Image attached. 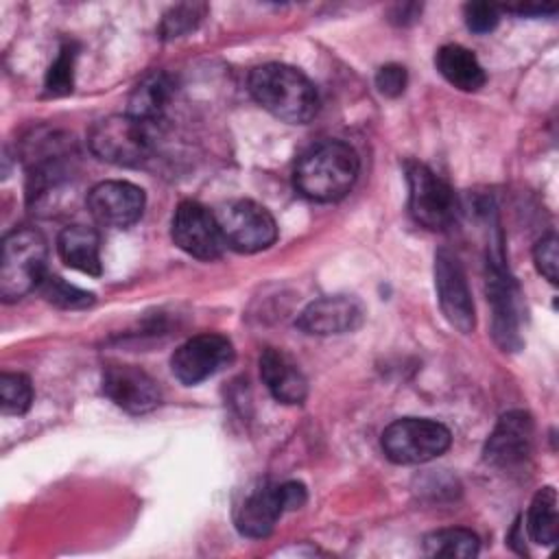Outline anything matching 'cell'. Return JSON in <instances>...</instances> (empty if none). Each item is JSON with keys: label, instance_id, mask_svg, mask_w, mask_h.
Listing matches in <instances>:
<instances>
[{"label": "cell", "instance_id": "1", "mask_svg": "<svg viewBox=\"0 0 559 559\" xmlns=\"http://www.w3.org/2000/svg\"><path fill=\"white\" fill-rule=\"evenodd\" d=\"M253 100L290 124H306L319 111V94L312 81L286 63H262L249 74Z\"/></svg>", "mask_w": 559, "mask_h": 559}, {"label": "cell", "instance_id": "2", "mask_svg": "<svg viewBox=\"0 0 559 559\" xmlns=\"http://www.w3.org/2000/svg\"><path fill=\"white\" fill-rule=\"evenodd\" d=\"M358 168V155L347 142L325 140L299 157L293 183L306 199L332 203L352 190Z\"/></svg>", "mask_w": 559, "mask_h": 559}, {"label": "cell", "instance_id": "3", "mask_svg": "<svg viewBox=\"0 0 559 559\" xmlns=\"http://www.w3.org/2000/svg\"><path fill=\"white\" fill-rule=\"evenodd\" d=\"M48 245L35 227H17L2 240L0 297L17 301L46 277Z\"/></svg>", "mask_w": 559, "mask_h": 559}, {"label": "cell", "instance_id": "4", "mask_svg": "<svg viewBox=\"0 0 559 559\" xmlns=\"http://www.w3.org/2000/svg\"><path fill=\"white\" fill-rule=\"evenodd\" d=\"M87 144L90 151L107 164L140 166L153 151L151 124H144L129 114H114L92 124Z\"/></svg>", "mask_w": 559, "mask_h": 559}, {"label": "cell", "instance_id": "5", "mask_svg": "<svg viewBox=\"0 0 559 559\" xmlns=\"http://www.w3.org/2000/svg\"><path fill=\"white\" fill-rule=\"evenodd\" d=\"M382 452L391 463L419 465L441 456L450 443V430L435 419L402 417L382 430Z\"/></svg>", "mask_w": 559, "mask_h": 559}, {"label": "cell", "instance_id": "6", "mask_svg": "<svg viewBox=\"0 0 559 559\" xmlns=\"http://www.w3.org/2000/svg\"><path fill=\"white\" fill-rule=\"evenodd\" d=\"M408 181V210L415 223L426 229L443 231L459 214V201L445 179L419 162L404 164Z\"/></svg>", "mask_w": 559, "mask_h": 559}, {"label": "cell", "instance_id": "7", "mask_svg": "<svg viewBox=\"0 0 559 559\" xmlns=\"http://www.w3.org/2000/svg\"><path fill=\"white\" fill-rule=\"evenodd\" d=\"M308 493L304 483L286 480L280 485H264L251 491L236 513V526L240 535L251 539L269 537L275 522L286 511H297L306 504Z\"/></svg>", "mask_w": 559, "mask_h": 559}, {"label": "cell", "instance_id": "8", "mask_svg": "<svg viewBox=\"0 0 559 559\" xmlns=\"http://www.w3.org/2000/svg\"><path fill=\"white\" fill-rule=\"evenodd\" d=\"M487 301L491 306V334L504 352L522 347V293L502 264V255L487 258Z\"/></svg>", "mask_w": 559, "mask_h": 559}, {"label": "cell", "instance_id": "9", "mask_svg": "<svg viewBox=\"0 0 559 559\" xmlns=\"http://www.w3.org/2000/svg\"><path fill=\"white\" fill-rule=\"evenodd\" d=\"M216 221L225 245L240 253L264 251L277 240V223L273 214L251 199H238L223 205Z\"/></svg>", "mask_w": 559, "mask_h": 559}, {"label": "cell", "instance_id": "10", "mask_svg": "<svg viewBox=\"0 0 559 559\" xmlns=\"http://www.w3.org/2000/svg\"><path fill=\"white\" fill-rule=\"evenodd\" d=\"M435 288L443 317L461 334H469L476 325V310L461 260L450 249L435 253Z\"/></svg>", "mask_w": 559, "mask_h": 559}, {"label": "cell", "instance_id": "11", "mask_svg": "<svg viewBox=\"0 0 559 559\" xmlns=\"http://www.w3.org/2000/svg\"><path fill=\"white\" fill-rule=\"evenodd\" d=\"M173 242L192 258L216 260L223 253L225 238L216 216L197 201H181L170 221Z\"/></svg>", "mask_w": 559, "mask_h": 559}, {"label": "cell", "instance_id": "12", "mask_svg": "<svg viewBox=\"0 0 559 559\" xmlns=\"http://www.w3.org/2000/svg\"><path fill=\"white\" fill-rule=\"evenodd\" d=\"M234 360V345L223 334H197L179 345L170 358V369L181 384H199Z\"/></svg>", "mask_w": 559, "mask_h": 559}, {"label": "cell", "instance_id": "13", "mask_svg": "<svg viewBox=\"0 0 559 559\" xmlns=\"http://www.w3.org/2000/svg\"><path fill=\"white\" fill-rule=\"evenodd\" d=\"M533 437L535 424L526 411H509L500 415L498 424L493 426L483 459L487 465L498 469H511L522 465L533 452Z\"/></svg>", "mask_w": 559, "mask_h": 559}, {"label": "cell", "instance_id": "14", "mask_svg": "<svg viewBox=\"0 0 559 559\" xmlns=\"http://www.w3.org/2000/svg\"><path fill=\"white\" fill-rule=\"evenodd\" d=\"M144 190L131 181H100L87 192V210L96 223L127 229L140 221L144 212Z\"/></svg>", "mask_w": 559, "mask_h": 559}, {"label": "cell", "instance_id": "15", "mask_svg": "<svg viewBox=\"0 0 559 559\" xmlns=\"http://www.w3.org/2000/svg\"><path fill=\"white\" fill-rule=\"evenodd\" d=\"M103 393L131 415L148 413L162 400L157 382L135 365H109L103 371Z\"/></svg>", "mask_w": 559, "mask_h": 559}, {"label": "cell", "instance_id": "16", "mask_svg": "<svg viewBox=\"0 0 559 559\" xmlns=\"http://www.w3.org/2000/svg\"><path fill=\"white\" fill-rule=\"evenodd\" d=\"M362 306L349 295H328L308 304L295 325L306 334H345L362 323Z\"/></svg>", "mask_w": 559, "mask_h": 559}, {"label": "cell", "instance_id": "17", "mask_svg": "<svg viewBox=\"0 0 559 559\" xmlns=\"http://www.w3.org/2000/svg\"><path fill=\"white\" fill-rule=\"evenodd\" d=\"M260 378L282 404H301L308 395V380L282 349L266 347L260 356Z\"/></svg>", "mask_w": 559, "mask_h": 559}, {"label": "cell", "instance_id": "18", "mask_svg": "<svg viewBox=\"0 0 559 559\" xmlns=\"http://www.w3.org/2000/svg\"><path fill=\"white\" fill-rule=\"evenodd\" d=\"M59 258L66 266L87 275H100V238L98 231L85 225L63 227L57 238Z\"/></svg>", "mask_w": 559, "mask_h": 559}, {"label": "cell", "instance_id": "19", "mask_svg": "<svg viewBox=\"0 0 559 559\" xmlns=\"http://www.w3.org/2000/svg\"><path fill=\"white\" fill-rule=\"evenodd\" d=\"M439 74L461 92H476L485 85L487 74L472 50L461 44H445L435 55Z\"/></svg>", "mask_w": 559, "mask_h": 559}, {"label": "cell", "instance_id": "20", "mask_svg": "<svg viewBox=\"0 0 559 559\" xmlns=\"http://www.w3.org/2000/svg\"><path fill=\"white\" fill-rule=\"evenodd\" d=\"M173 96V81L166 72L146 74L129 96V116L138 118L144 124H155Z\"/></svg>", "mask_w": 559, "mask_h": 559}, {"label": "cell", "instance_id": "21", "mask_svg": "<svg viewBox=\"0 0 559 559\" xmlns=\"http://www.w3.org/2000/svg\"><path fill=\"white\" fill-rule=\"evenodd\" d=\"M557 522V491L555 487H542L531 500L526 513V531L535 544L552 546L559 535Z\"/></svg>", "mask_w": 559, "mask_h": 559}, {"label": "cell", "instance_id": "22", "mask_svg": "<svg viewBox=\"0 0 559 559\" xmlns=\"http://www.w3.org/2000/svg\"><path fill=\"white\" fill-rule=\"evenodd\" d=\"M478 550H480L478 535L461 526L437 528L424 537V552L430 557L467 559V557H476Z\"/></svg>", "mask_w": 559, "mask_h": 559}, {"label": "cell", "instance_id": "23", "mask_svg": "<svg viewBox=\"0 0 559 559\" xmlns=\"http://www.w3.org/2000/svg\"><path fill=\"white\" fill-rule=\"evenodd\" d=\"M39 290L46 297V301L63 310H81L94 304V293L83 290L57 275H46L39 284Z\"/></svg>", "mask_w": 559, "mask_h": 559}, {"label": "cell", "instance_id": "24", "mask_svg": "<svg viewBox=\"0 0 559 559\" xmlns=\"http://www.w3.org/2000/svg\"><path fill=\"white\" fill-rule=\"evenodd\" d=\"M33 404V384L24 373L0 376V408L4 415H24Z\"/></svg>", "mask_w": 559, "mask_h": 559}, {"label": "cell", "instance_id": "25", "mask_svg": "<svg viewBox=\"0 0 559 559\" xmlns=\"http://www.w3.org/2000/svg\"><path fill=\"white\" fill-rule=\"evenodd\" d=\"M203 15H205L203 4H177L164 13L159 28H157L159 37L162 39L181 37V35L194 31L199 26V22L203 20Z\"/></svg>", "mask_w": 559, "mask_h": 559}, {"label": "cell", "instance_id": "26", "mask_svg": "<svg viewBox=\"0 0 559 559\" xmlns=\"http://www.w3.org/2000/svg\"><path fill=\"white\" fill-rule=\"evenodd\" d=\"M74 59H76V52L70 44H66L57 59L52 61V66L48 68L46 72V94L50 96H66L72 92V85H74Z\"/></svg>", "mask_w": 559, "mask_h": 559}, {"label": "cell", "instance_id": "27", "mask_svg": "<svg viewBox=\"0 0 559 559\" xmlns=\"http://www.w3.org/2000/svg\"><path fill=\"white\" fill-rule=\"evenodd\" d=\"M557 247H559V240H557V236L550 231V234H546L544 238H539V240L535 242V249H533L535 266H537V271H539L550 284H557V264H559Z\"/></svg>", "mask_w": 559, "mask_h": 559}, {"label": "cell", "instance_id": "28", "mask_svg": "<svg viewBox=\"0 0 559 559\" xmlns=\"http://www.w3.org/2000/svg\"><path fill=\"white\" fill-rule=\"evenodd\" d=\"M463 17H465V24L472 33H489L498 26L500 22V11L489 4V2H467L465 9H463Z\"/></svg>", "mask_w": 559, "mask_h": 559}, {"label": "cell", "instance_id": "29", "mask_svg": "<svg viewBox=\"0 0 559 559\" xmlns=\"http://www.w3.org/2000/svg\"><path fill=\"white\" fill-rule=\"evenodd\" d=\"M408 83V74L406 68L400 63H386L376 72V87L382 96L389 98H397L404 94Z\"/></svg>", "mask_w": 559, "mask_h": 559}, {"label": "cell", "instance_id": "30", "mask_svg": "<svg viewBox=\"0 0 559 559\" xmlns=\"http://www.w3.org/2000/svg\"><path fill=\"white\" fill-rule=\"evenodd\" d=\"M507 11H515L520 15H544V13H555V7H533V4H522V7H507Z\"/></svg>", "mask_w": 559, "mask_h": 559}]
</instances>
